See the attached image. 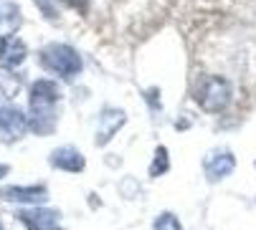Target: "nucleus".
<instances>
[{
    "label": "nucleus",
    "instance_id": "nucleus-1",
    "mask_svg": "<svg viewBox=\"0 0 256 230\" xmlns=\"http://www.w3.org/2000/svg\"><path fill=\"white\" fill-rule=\"evenodd\" d=\"M38 63L46 71L61 76V79H66V81H71L82 71V56L66 43H48L46 48H41Z\"/></svg>",
    "mask_w": 256,
    "mask_h": 230
},
{
    "label": "nucleus",
    "instance_id": "nucleus-2",
    "mask_svg": "<svg viewBox=\"0 0 256 230\" xmlns=\"http://www.w3.org/2000/svg\"><path fill=\"white\" fill-rule=\"evenodd\" d=\"M193 96L203 111L218 114L231 104V84L224 76H200L193 89Z\"/></svg>",
    "mask_w": 256,
    "mask_h": 230
},
{
    "label": "nucleus",
    "instance_id": "nucleus-3",
    "mask_svg": "<svg viewBox=\"0 0 256 230\" xmlns=\"http://www.w3.org/2000/svg\"><path fill=\"white\" fill-rule=\"evenodd\" d=\"M58 99H61V89L56 81H51V79L33 81L30 91H28V104H30L33 119H51L54 122V106Z\"/></svg>",
    "mask_w": 256,
    "mask_h": 230
},
{
    "label": "nucleus",
    "instance_id": "nucleus-4",
    "mask_svg": "<svg viewBox=\"0 0 256 230\" xmlns=\"http://www.w3.org/2000/svg\"><path fill=\"white\" fill-rule=\"evenodd\" d=\"M234 167H236V160H234V155L228 149H213L203 162V170H206L210 182H218L221 177H228L234 172Z\"/></svg>",
    "mask_w": 256,
    "mask_h": 230
},
{
    "label": "nucleus",
    "instance_id": "nucleus-5",
    "mask_svg": "<svg viewBox=\"0 0 256 230\" xmlns=\"http://www.w3.org/2000/svg\"><path fill=\"white\" fill-rule=\"evenodd\" d=\"M28 56V48L20 38L16 35H0V63L3 68H16L26 61Z\"/></svg>",
    "mask_w": 256,
    "mask_h": 230
},
{
    "label": "nucleus",
    "instance_id": "nucleus-6",
    "mask_svg": "<svg viewBox=\"0 0 256 230\" xmlns=\"http://www.w3.org/2000/svg\"><path fill=\"white\" fill-rule=\"evenodd\" d=\"M124 124V111L120 109H104L102 111V119H99V137H96V144H104L112 139V134Z\"/></svg>",
    "mask_w": 256,
    "mask_h": 230
},
{
    "label": "nucleus",
    "instance_id": "nucleus-7",
    "mask_svg": "<svg viewBox=\"0 0 256 230\" xmlns=\"http://www.w3.org/2000/svg\"><path fill=\"white\" fill-rule=\"evenodd\" d=\"M51 165L61 167V170H68V172H79V170H84V157L74 147H61L51 155Z\"/></svg>",
    "mask_w": 256,
    "mask_h": 230
},
{
    "label": "nucleus",
    "instance_id": "nucleus-8",
    "mask_svg": "<svg viewBox=\"0 0 256 230\" xmlns=\"http://www.w3.org/2000/svg\"><path fill=\"white\" fill-rule=\"evenodd\" d=\"M30 230H56V218L58 213L54 210H28L18 215Z\"/></svg>",
    "mask_w": 256,
    "mask_h": 230
},
{
    "label": "nucleus",
    "instance_id": "nucleus-9",
    "mask_svg": "<svg viewBox=\"0 0 256 230\" xmlns=\"http://www.w3.org/2000/svg\"><path fill=\"white\" fill-rule=\"evenodd\" d=\"M20 25V8L10 0H0V33L10 35Z\"/></svg>",
    "mask_w": 256,
    "mask_h": 230
},
{
    "label": "nucleus",
    "instance_id": "nucleus-10",
    "mask_svg": "<svg viewBox=\"0 0 256 230\" xmlns=\"http://www.w3.org/2000/svg\"><path fill=\"white\" fill-rule=\"evenodd\" d=\"M23 86V79L18 73H13V68H0V99H16L18 91Z\"/></svg>",
    "mask_w": 256,
    "mask_h": 230
},
{
    "label": "nucleus",
    "instance_id": "nucleus-11",
    "mask_svg": "<svg viewBox=\"0 0 256 230\" xmlns=\"http://www.w3.org/2000/svg\"><path fill=\"white\" fill-rule=\"evenodd\" d=\"M3 198L18 200V203H38V200H46V190L44 187H8Z\"/></svg>",
    "mask_w": 256,
    "mask_h": 230
},
{
    "label": "nucleus",
    "instance_id": "nucleus-12",
    "mask_svg": "<svg viewBox=\"0 0 256 230\" xmlns=\"http://www.w3.org/2000/svg\"><path fill=\"white\" fill-rule=\"evenodd\" d=\"M155 230H182V228H180V220L172 213H162L155 223Z\"/></svg>",
    "mask_w": 256,
    "mask_h": 230
},
{
    "label": "nucleus",
    "instance_id": "nucleus-13",
    "mask_svg": "<svg viewBox=\"0 0 256 230\" xmlns=\"http://www.w3.org/2000/svg\"><path fill=\"white\" fill-rule=\"evenodd\" d=\"M165 170H168V149H165V147H158V152H155V165H152L150 175L158 177V175L165 172Z\"/></svg>",
    "mask_w": 256,
    "mask_h": 230
},
{
    "label": "nucleus",
    "instance_id": "nucleus-14",
    "mask_svg": "<svg viewBox=\"0 0 256 230\" xmlns=\"http://www.w3.org/2000/svg\"><path fill=\"white\" fill-rule=\"evenodd\" d=\"M8 172V167H0V175H6Z\"/></svg>",
    "mask_w": 256,
    "mask_h": 230
},
{
    "label": "nucleus",
    "instance_id": "nucleus-15",
    "mask_svg": "<svg viewBox=\"0 0 256 230\" xmlns=\"http://www.w3.org/2000/svg\"><path fill=\"white\" fill-rule=\"evenodd\" d=\"M0 230H3V228H0Z\"/></svg>",
    "mask_w": 256,
    "mask_h": 230
}]
</instances>
